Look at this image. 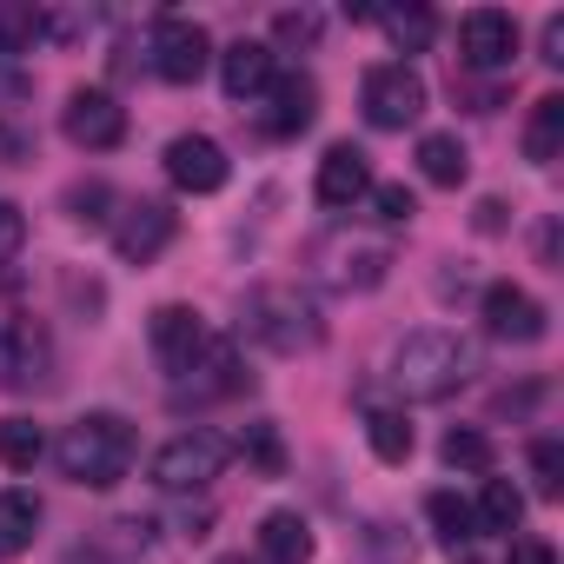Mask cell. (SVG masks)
<instances>
[{
	"instance_id": "cell-1",
	"label": "cell",
	"mask_w": 564,
	"mask_h": 564,
	"mask_svg": "<svg viewBox=\"0 0 564 564\" xmlns=\"http://www.w3.org/2000/svg\"><path fill=\"white\" fill-rule=\"evenodd\" d=\"M133 452H140V438H133V425H127L120 412H87V419H74V425L54 438L61 478H74V485H87V491H113V485L133 471Z\"/></svg>"
},
{
	"instance_id": "cell-2",
	"label": "cell",
	"mask_w": 564,
	"mask_h": 564,
	"mask_svg": "<svg viewBox=\"0 0 564 564\" xmlns=\"http://www.w3.org/2000/svg\"><path fill=\"white\" fill-rule=\"evenodd\" d=\"M471 346L458 339V333H438V326H425V333H412V339H399V352H392V386L412 399V405H432V399H452L465 379H471Z\"/></svg>"
},
{
	"instance_id": "cell-3",
	"label": "cell",
	"mask_w": 564,
	"mask_h": 564,
	"mask_svg": "<svg viewBox=\"0 0 564 564\" xmlns=\"http://www.w3.org/2000/svg\"><path fill=\"white\" fill-rule=\"evenodd\" d=\"M239 333L279 359H293V352H313L326 339L319 326V306L300 293V286H252L246 306H239Z\"/></svg>"
},
{
	"instance_id": "cell-4",
	"label": "cell",
	"mask_w": 564,
	"mask_h": 564,
	"mask_svg": "<svg viewBox=\"0 0 564 564\" xmlns=\"http://www.w3.org/2000/svg\"><path fill=\"white\" fill-rule=\"evenodd\" d=\"M226 458H232V445L219 432L193 425V432H180V438H166L153 452V485L160 491H199V485H213L226 471Z\"/></svg>"
},
{
	"instance_id": "cell-5",
	"label": "cell",
	"mask_w": 564,
	"mask_h": 564,
	"mask_svg": "<svg viewBox=\"0 0 564 564\" xmlns=\"http://www.w3.org/2000/svg\"><path fill=\"white\" fill-rule=\"evenodd\" d=\"M54 379V333L34 313L0 319V392H41Z\"/></svg>"
},
{
	"instance_id": "cell-6",
	"label": "cell",
	"mask_w": 564,
	"mask_h": 564,
	"mask_svg": "<svg viewBox=\"0 0 564 564\" xmlns=\"http://www.w3.org/2000/svg\"><path fill=\"white\" fill-rule=\"evenodd\" d=\"M366 120L379 127V133H399V127H412L419 113H425V80H419V67H405V61H386V67H372L366 74Z\"/></svg>"
},
{
	"instance_id": "cell-7",
	"label": "cell",
	"mask_w": 564,
	"mask_h": 564,
	"mask_svg": "<svg viewBox=\"0 0 564 564\" xmlns=\"http://www.w3.org/2000/svg\"><path fill=\"white\" fill-rule=\"evenodd\" d=\"M206 61H213V41H206L199 21H186V14H160V21H153V74H160V80L193 87V80L206 74Z\"/></svg>"
},
{
	"instance_id": "cell-8",
	"label": "cell",
	"mask_w": 564,
	"mask_h": 564,
	"mask_svg": "<svg viewBox=\"0 0 564 564\" xmlns=\"http://www.w3.org/2000/svg\"><path fill=\"white\" fill-rule=\"evenodd\" d=\"M61 133L74 147H87V153H107V147L127 140V107L107 87H74L67 107H61Z\"/></svg>"
},
{
	"instance_id": "cell-9",
	"label": "cell",
	"mask_w": 564,
	"mask_h": 564,
	"mask_svg": "<svg viewBox=\"0 0 564 564\" xmlns=\"http://www.w3.org/2000/svg\"><path fill=\"white\" fill-rule=\"evenodd\" d=\"M478 319H485V333H491V339H505V346H538V339H544V306H538L524 286H511V279L485 286Z\"/></svg>"
},
{
	"instance_id": "cell-10",
	"label": "cell",
	"mask_w": 564,
	"mask_h": 564,
	"mask_svg": "<svg viewBox=\"0 0 564 564\" xmlns=\"http://www.w3.org/2000/svg\"><path fill=\"white\" fill-rule=\"evenodd\" d=\"M173 206L166 199H133L127 213H120V226H113V252L127 259V265H147V259H160L166 246H173Z\"/></svg>"
},
{
	"instance_id": "cell-11",
	"label": "cell",
	"mask_w": 564,
	"mask_h": 564,
	"mask_svg": "<svg viewBox=\"0 0 564 564\" xmlns=\"http://www.w3.org/2000/svg\"><path fill=\"white\" fill-rule=\"evenodd\" d=\"M206 319L193 313V306H160L153 313V359H160V372L166 379H186L193 372V359L206 352Z\"/></svg>"
},
{
	"instance_id": "cell-12",
	"label": "cell",
	"mask_w": 564,
	"mask_h": 564,
	"mask_svg": "<svg viewBox=\"0 0 564 564\" xmlns=\"http://www.w3.org/2000/svg\"><path fill=\"white\" fill-rule=\"evenodd\" d=\"M458 47H465V67L498 74V67H511V54H518V21L498 14V8H471V14L458 21Z\"/></svg>"
},
{
	"instance_id": "cell-13",
	"label": "cell",
	"mask_w": 564,
	"mask_h": 564,
	"mask_svg": "<svg viewBox=\"0 0 564 564\" xmlns=\"http://www.w3.org/2000/svg\"><path fill=\"white\" fill-rule=\"evenodd\" d=\"M226 147L219 140H206V133H180L173 147H166V180L180 186V193H219L226 186Z\"/></svg>"
},
{
	"instance_id": "cell-14",
	"label": "cell",
	"mask_w": 564,
	"mask_h": 564,
	"mask_svg": "<svg viewBox=\"0 0 564 564\" xmlns=\"http://www.w3.org/2000/svg\"><path fill=\"white\" fill-rule=\"evenodd\" d=\"M239 386H246L239 346H232V339H206V352L193 359V372L173 379V399H232Z\"/></svg>"
},
{
	"instance_id": "cell-15",
	"label": "cell",
	"mask_w": 564,
	"mask_h": 564,
	"mask_svg": "<svg viewBox=\"0 0 564 564\" xmlns=\"http://www.w3.org/2000/svg\"><path fill=\"white\" fill-rule=\"evenodd\" d=\"M366 193H372L366 153H359V147H326V160H319V206L346 213V206H359Z\"/></svg>"
},
{
	"instance_id": "cell-16",
	"label": "cell",
	"mask_w": 564,
	"mask_h": 564,
	"mask_svg": "<svg viewBox=\"0 0 564 564\" xmlns=\"http://www.w3.org/2000/svg\"><path fill=\"white\" fill-rule=\"evenodd\" d=\"M279 74H272V47L265 41H232L226 54H219V87H226V100H252V94H265Z\"/></svg>"
},
{
	"instance_id": "cell-17",
	"label": "cell",
	"mask_w": 564,
	"mask_h": 564,
	"mask_svg": "<svg viewBox=\"0 0 564 564\" xmlns=\"http://www.w3.org/2000/svg\"><path fill=\"white\" fill-rule=\"evenodd\" d=\"M313 113H319V87H313L306 74L272 80V113H265V133H272V140L306 133V127H313Z\"/></svg>"
},
{
	"instance_id": "cell-18",
	"label": "cell",
	"mask_w": 564,
	"mask_h": 564,
	"mask_svg": "<svg viewBox=\"0 0 564 564\" xmlns=\"http://www.w3.org/2000/svg\"><path fill=\"white\" fill-rule=\"evenodd\" d=\"M259 557L265 564H313V524L300 511H265L259 518Z\"/></svg>"
},
{
	"instance_id": "cell-19",
	"label": "cell",
	"mask_w": 564,
	"mask_h": 564,
	"mask_svg": "<svg viewBox=\"0 0 564 564\" xmlns=\"http://www.w3.org/2000/svg\"><path fill=\"white\" fill-rule=\"evenodd\" d=\"M564 153V94H544L524 120V160L531 166H551Z\"/></svg>"
},
{
	"instance_id": "cell-20",
	"label": "cell",
	"mask_w": 564,
	"mask_h": 564,
	"mask_svg": "<svg viewBox=\"0 0 564 564\" xmlns=\"http://www.w3.org/2000/svg\"><path fill=\"white\" fill-rule=\"evenodd\" d=\"M41 531V498L34 491H0V564L21 557Z\"/></svg>"
},
{
	"instance_id": "cell-21",
	"label": "cell",
	"mask_w": 564,
	"mask_h": 564,
	"mask_svg": "<svg viewBox=\"0 0 564 564\" xmlns=\"http://www.w3.org/2000/svg\"><path fill=\"white\" fill-rule=\"evenodd\" d=\"M419 173H425L432 186H458V180L471 173V160H465L458 133H425V140H419Z\"/></svg>"
},
{
	"instance_id": "cell-22",
	"label": "cell",
	"mask_w": 564,
	"mask_h": 564,
	"mask_svg": "<svg viewBox=\"0 0 564 564\" xmlns=\"http://www.w3.org/2000/svg\"><path fill=\"white\" fill-rule=\"evenodd\" d=\"M471 518H478V531H518V518H524V491H518L511 478H485Z\"/></svg>"
},
{
	"instance_id": "cell-23",
	"label": "cell",
	"mask_w": 564,
	"mask_h": 564,
	"mask_svg": "<svg viewBox=\"0 0 564 564\" xmlns=\"http://www.w3.org/2000/svg\"><path fill=\"white\" fill-rule=\"evenodd\" d=\"M425 518H432V538L452 544V551L478 538V518H471V505H465L458 491H432V498H425Z\"/></svg>"
},
{
	"instance_id": "cell-24",
	"label": "cell",
	"mask_w": 564,
	"mask_h": 564,
	"mask_svg": "<svg viewBox=\"0 0 564 564\" xmlns=\"http://www.w3.org/2000/svg\"><path fill=\"white\" fill-rule=\"evenodd\" d=\"M366 445H372L386 465H405V458H412V425H405V412L372 405V412H366Z\"/></svg>"
},
{
	"instance_id": "cell-25",
	"label": "cell",
	"mask_w": 564,
	"mask_h": 564,
	"mask_svg": "<svg viewBox=\"0 0 564 564\" xmlns=\"http://www.w3.org/2000/svg\"><path fill=\"white\" fill-rule=\"evenodd\" d=\"M41 452H47V438H41V425H34V419H0V465L34 471V465H41Z\"/></svg>"
},
{
	"instance_id": "cell-26",
	"label": "cell",
	"mask_w": 564,
	"mask_h": 564,
	"mask_svg": "<svg viewBox=\"0 0 564 564\" xmlns=\"http://www.w3.org/2000/svg\"><path fill=\"white\" fill-rule=\"evenodd\" d=\"M379 21H386V34H392L405 54H425L432 34H438V14H432V8H392V14H379Z\"/></svg>"
},
{
	"instance_id": "cell-27",
	"label": "cell",
	"mask_w": 564,
	"mask_h": 564,
	"mask_svg": "<svg viewBox=\"0 0 564 564\" xmlns=\"http://www.w3.org/2000/svg\"><path fill=\"white\" fill-rule=\"evenodd\" d=\"M445 465H458V471H491V438L485 432H445Z\"/></svg>"
},
{
	"instance_id": "cell-28",
	"label": "cell",
	"mask_w": 564,
	"mask_h": 564,
	"mask_svg": "<svg viewBox=\"0 0 564 564\" xmlns=\"http://www.w3.org/2000/svg\"><path fill=\"white\" fill-rule=\"evenodd\" d=\"M239 452H246V458H252V465H259L265 478H272V471H286V445H279V432H272L265 419H259V425H246Z\"/></svg>"
},
{
	"instance_id": "cell-29",
	"label": "cell",
	"mask_w": 564,
	"mask_h": 564,
	"mask_svg": "<svg viewBox=\"0 0 564 564\" xmlns=\"http://www.w3.org/2000/svg\"><path fill=\"white\" fill-rule=\"evenodd\" d=\"M41 34H47V14H34V8L0 14V54H21V47H34Z\"/></svg>"
},
{
	"instance_id": "cell-30",
	"label": "cell",
	"mask_w": 564,
	"mask_h": 564,
	"mask_svg": "<svg viewBox=\"0 0 564 564\" xmlns=\"http://www.w3.org/2000/svg\"><path fill=\"white\" fill-rule=\"evenodd\" d=\"M531 478H538L544 498L564 491V445H557V438H538V445H531Z\"/></svg>"
},
{
	"instance_id": "cell-31",
	"label": "cell",
	"mask_w": 564,
	"mask_h": 564,
	"mask_svg": "<svg viewBox=\"0 0 564 564\" xmlns=\"http://www.w3.org/2000/svg\"><path fill=\"white\" fill-rule=\"evenodd\" d=\"M21 246H28V213L14 199H0V265H14Z\"/></svg>"
},
{
	"instance_id": "cell-32",
	"label": "cell",
	"mask_w": 564,
	"mask_h": 564,
	"mask_svg": "<svg viewBox=\"0 0 564 564\" xmlns=\"http://www.w3.org/2000/svg\"><path fill=\"white\" fill-rule=\"evenodd\" d=\"M272 34L286 41V47H313V41H319V14H313V8H293V14L272 21Z\"/></svg>"
},
{
	"instance_id": "cell-33",
	"label": "cell",
	"mask_w": 564,
	"mask_h": 564,
	"mask_svg": "<svg viewBox=\"0 0 564 564\" xmlns=\"http://www.w3.org/2000/svg\"><path fill=\"white\" fill-rule=\"evenodd\" d=\"M372 206H379V219H386V226H405V219L419 213V199H412L405 186H372Z\"/></svg>"
},
{
	"instance_id": "cell-34",
	"label": "cell",
	"mask_w": 564,
	"mask_h": 564,
	"mask_svg": "<svg viewBox=\"0 0 564 564\" xmlns=\"http://www.w3.org/2000/svg\"><path fill=\"white\" fill-rule=\"evenodd\" d=\"M107 199H113V193H107L100 180H94V186H74V193H67V206H74V219H87V226H107V213H100Z\"/></svg>"
},
{
	"instance_id": "cell-35",
	"label": "cell",
	"mask_w": 564,
	"mask_h": 564,
	"mask_svg": "<svg viewBox=\"0 0 564 564\" xmlns=\"http://www.w3.org/2000/svg\"><path fill=\"white\" fill-rule=\"evenodd\" d=\"M505 564H557V551H551L544 538H511V551H505Z\"/></svg>"
},
{
	"instance_id": "cell-36",
	"label": "cell",
	"mask_w": 564,
	"mask_h": 564,
	"mask_svg": "<svg viewBox=\"0 0 564 564\" xmlns=\"http://www.w3.org/2000/svg\"><path fill=\"white\" fill-rule=\"evenodd\" d=\"M544 61H551V67H564V21H557V14L544 21Z\"/></svg>"
},
{
	"instance_id": "cell-37",
	"label": "cell",
	"mask_w": 564,
	"mask_h": 564,
	"mask_svg": "<svg viewBox=\"0 0 564 564\" xmlns=\"http://www.w3.org/2000/svg\"><path fill=\"white\" fill-rule=\"evenodd\" d=\"M478 232H505V199H478Z\"/></svg>"
},
{
	"instance_id": "cell-38",
	"label": "cell",
	"mask_w": 564,
	"mask_h": 564,
	"mask_svg": "<svg viewBox=\"0 0 564 564\" xmlns=\"http://www.w3.org/2000/svg\"><path fill=\"white\" fill-rule=\"evenodd\" d=\"M219 564H252V557H219Z\"/></svg>"
}]
</instances>
